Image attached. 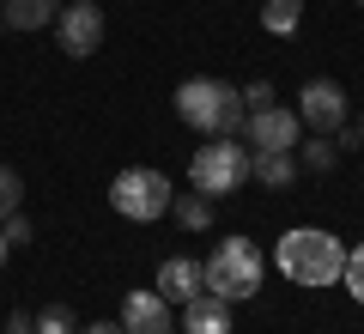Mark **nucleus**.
<instances>
[{"instance_id": "nucleus-1", "label": "nucleus", "mask_w": 364, "mask_h": 334, "mask_svg": "<svg viewBox=\"0 0 364 334\" xmlns=\"http://www.w3.org/2000/svg\"><path fill=\"white\" fill-rule=\"evenodd\" d=\"M176 116L188 122L195 134H243L249 122V103L237 85H225V79H182L176 85Z\"/></svg>"}, {"instance_id": "nucleus-2", "label": "nucleus", "mask_w": 364, "mask_h": 334, "mask_svg": "<svg viewBox=\"0 0 364 334\" xmlns=\"http://www.w3.org/2000/svg\"><path fill=\"white\" fill-rule=\"evenodd\" d=\"M273 261H279V273H286V280H298V286H334L340 268H346V244H340L334 231L298 225V231L279 237Z\"/></svg>"}, {"instance_id": "nucleus-3", "label": "nucleus", "mask_w": 364, "mask_h": 334, "mask_svg": "<svg viewBox=\"0 0 364 334\" xmlns=\"http://www.w3.org/2000/svg\"><path fill=\"white\" fill-rule=\"evenodd\" d=\"M207 292L225 298V304H243V298L261 292V256L249 237H225L207 256Z\"/></svg>"}, {"instance_id": "nucleus-4", "label": "nucleus", "mask_w": 364, "mask_h": 334, "mask_svg": "<svg viewBox=\"0 0 364 334\" xmlns=\"http://www.w3.org/2000/svg\"><path fill=\"white\" fill-rule=\"evenodd\" d=\"M243 182H249V146L237 134H219L213 146H200L188 158V189L200 194H237Z\"/></svg>"}, {"instance_id": "nucleus-5", "label": "nucleus", "mask_w": 364, "mask_h": 334, "mask_svg": "<svg viewBox=\"0 0 364 334\" xmlns=\"http://www.w3.org/2000/svg\"><path fill=\"white\" fill-rule=\"evenodd\" d=\"M109 207H116L122 219H164L170 213V182H164V170H152V165H128L116 182H109Z\"/></svg>"}, {"instance_id": "nucleus-6", "label": "nucleus", "mask_w": 364, "mask_h": 334, "mask_svg": "<svg viewBox=\"0 0 364 334\" xmlns=\"http://www.w3.org/2000/svg\"><path fill=\"white\" fill-rule=\"evenodd\" d=\"M298 140H304L298 110H286V103L249 110V122H243V146L249 152H298Z\"/></svg>"}, {"instance_id": "nucleus-7", "label": "nucleus", "mask_w": 364, "mask_h": 334, "mask_svg": "<svg viewBox=\"0 0 364 334\" xmlns=\"http://www.w3.org/2000/svg\"><path fill=\"white\" fill-rule=\"evenodd\" d=\"M55 31H61V49L73 55V61H85V55L104 49V6H97V0H73V6L55 13Z\"/></svg>"}, {"instance_id": "nucleus-8", "label": "nucleus", "mask_w": 364, "mask_h": 334, "mask_svg": "<svg viewBox=\"0 0 364 334\" xmlns=\"http://www.w3.org/2000/svg\"><path fill=\"white\" fill-rule=\"evenodd\" d=\"M298 122H304V128H316V134L346 128V91H340L334 79H304V91H298Z\"/></svg>"}, {"instance_id": "nucleus-9", "label": "nucleus", "mask_w": 364, "mask_h": 334, "mask_svg": "<svg viewBox=\"0 0 364 334\" xmlns=\"http://www.w3.org/2000/svg\"><path fill=\"white\" fill-rule=\"evenodd\" d=\"M122 334H170V298L158 292H128L122 298Z\"/></svg>"}, {"instance_id": "nucleus-10", "label": "nucleus", "mask_w": 364, "mask_h": 334, "mask_svg": "<svg viewBox=\"0 0 364 334\" xmlns=\"http://www.w3.org/2000/svg\"><path fill=\"white\" fill-rule=\"evenodd\" d=\"M158 292H164L170 304H188L195 292H207V261H195V256H170L164 268H158Z\"/></svg>"}, {"instance_id": "nucleus-11", "label": "nucleus", "mask_w": 364, "mask_h": 334, "mask_svg": "<svg viewBox=\"0 0 364 334\" xmlns=\"http://www.w3.org/2000/svg\"><path fill=\"white\" fill-rule=\"evenodd\" d=\"M182 328L188 334H231V304L213 298V292H195L182 304Z\"/></svg>"}, {"instance_id": "nucleus-12", "label": "nucleus", "mask_w": 364, "mask_h": 334, "mask_svg": "<svg viewBox=\"0 0 364 334\" xmlns=\"http://www.w3.org/2000/svg\"><path fill=\"white\" fill-rule=\"evenodd\" d=\"M55 13H61V0H0V25L13 31H43L55 25Z\"/></svg>"}, {"instance_id": "nucleus-13", "label": "nucleus", "mask_w": 364, "mask_h": 334, "mask_svg": "<svg viewBox=\"0 0 364 334\" xmlns=\"http://www.w3.org/2000/svg\"><path fill=\"white\" fill-rule=\"evenodd\" d=\"M249 177L267 189H291L298 182V152H249Z\"/></svg>"}, {"instance_id": "nucleus-14", "label": "nucleus", "mask_w": 364, "mask_h": 334, "mask_svg": "<svg viewBox=\"0 0 364 334\" xmlns=\"http://www.w3.org/2000/svg\"><path fill=\"white\" fill-rule=\"evenodd\" d=\"M170 213H176L182 231H207V225H213V194H200V189L170 194Z\"/></svg>"}, {"instance_id": "nucleus-15", "label": "nucleus", "mask_w": 364, "mask_h": 334, "mask_svg": "<svg viewBox=\"0 0 364 334\" xmlns=\"http://www.w3.org/2000/svg\"><path fill=\"white\" fill-rule=\"evenodd\" d=\"M298 19H304V0H267V6H261V25H267L273 37H291Z\"/></svg>"}, {"instance_id": "nucleus-16", "label": "nucleus", "mask_w": 364, "mask_h": 334, "mask_svg": "<svg viewBox=\"0 0 364 334\" xmlns=\"http://www.w3.org/2000/svg\"><path fill=\"white\" fill-rule=\"evenodd\" d=\"M304 146V170H316V177H328V170L340 165V146L328 140V134H316V140H298Z\"/></svg>"}, {"instance_id": "nucleus-17", "label": "nucleus", "mask_w": 364, "mask_h": 334, "mask_svg": "<svg viewBox=\"0 0 364 334\" xmlns=\"http://www.w3.org/2000/svg\"><path fill=\"white\" fill-rule=\"evenodd\" d=\"M37 334H79V322H73L67 304H43L37 310Z\"/></svg>"}, {"instance_id": "nucleus-18", "label": "nucleus", "mask_w": 364, "mask_h": 334, "mask_svg": "<svg viewBox=\"0 0 364 334\" xmlns=\"http://www.w3.org/2000/svg\"><path fill=\"white\" fill-rule=\"evenodd\" d=\"M340 286H346V292H352V298L364 304V244H358V249L346 256V268H340Z\"/></svg>"}, {"instance_id": "nucleus-19", "label": "nucleus", "mask_w": 364, "mask_h": 334, "mask_svg": "<svg viewBox=\"0 0 364 334\" xmlns=\"http://www.w3.org/2000/svg\"><path fill=\"white\" fill-rule=\"evenodd\" d=\"M18 194H25L18 170H6V165H0V219H6V213H18Z\"/></svg>"}, {"instance_id": "nucleus-20", "label": "nucleus", "mask_w": 364, "mask_h": 334, "mask_svg": "<svg viewBox=\"0 0 364 334\" xmlns=\"http://www.w3.org/2000/svg\"><path fill=\"white\" fill-rule=\"evenodd\" d=\"M0 231H6V244L18 249V244H31V219L25 213H6V219H0Z\"/></svg>"}, {"instance_id": "nucleus-21", "label": "nucleus", "mask_w": 364, "mask_h": 334, "mask_svg": "<svg viewBox=\"0 0 364 334\" xmlns=\"http://www.w3.org/2000/svg\"><path fill=\"white\" fill-rule=\"evenodd\" d=\"M6 334H37V316L31 310H6Z\"/></svg>"}, {"instance_id": "nucleus-22", "label": "nucleus", "mask_w": 364, "mask_h": 334, "mask_svg": "<svg viewBox=\"0 0 364 334\" xmlns=\"http://www.w3.org/2000/svg\"><path fill=\"white\" fill-rule=\"evenodd\" d=\"M243 103H249V110H267V103H273V85H267V79H255V85L243 91Z\"/></svg>"}, {"instance_id": "nucleus-23", "label": "nucleus", "mask_w": 364, "mask_h": 334, "mask_svg": "<svg viewBox=\"0 0 364 334\" xmlns=\"http://www.w3.org/2000/svg\"><path fill=\"white\" fill-rule=\"evenodd\" d=\"M79 334H122V322H91V328H79Z\"/></svg>"}, {"instance_id": "nucleus-24", "label": "nucleus", "mask_w": 364, "mask_h": 334, "mask_svg": "<svg viewBox=\"0 0 364 334\" xmlns=\"http://www.w3.org/2000/svg\"><path fill=\"white\" fill-rule=\"evenodd\" d=\"M6 249H13V244H6V231H0V261H6Z\"/></svg>"}, {"instance_id": "nucleus-25", "label": "nucleus", "mask_w": 364, "mask_h": 334, "mask_svg": "<svg viewBox=\"0 0 364 334\" xmlns=\"http://www.w3.org/2000/svg\"><path fill=\"white\" fill-rule=\"evenodd\" d=\"M358 140H364V116H358Z\"/></svg>"}, {"instance_id": "nucleus-26", "label": "nucleus", "mask_w": 364, "mask_h": 334, "mask_svg": "<svg viewBox=\"0 0 364 334\" xmlns=\"http://www.w3.org/2000/svg\"><path fill=\"white\" fill-rule=\"evenodd\" d=\"M358 6H364V0H358Z\"/></svg>"}]
</instances>
